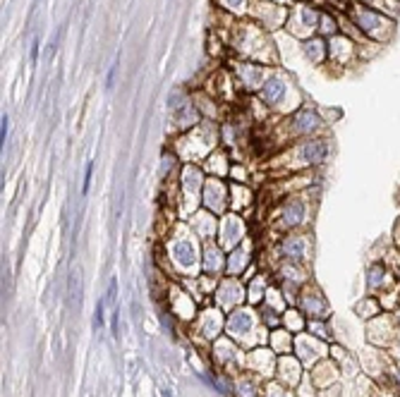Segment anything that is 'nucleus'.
<instances>
[{"label":"nucleus","mask_w":400,"mask_h":397,"mask_svg":"<svg viewBox=\"0 0 400 397\" xmlns=\"http://www.w3.org/2000/svg\"><path fill=\"white\" fill-rule=\"evenodd\" d=\"M398 381H400V371H398Z\"/></svg>","instance_id":"obj_4"},{"label":"nucleus","mask_w":400,"mask_h":397,"mask_svg":"<svg viewBox=\"0 0 400 397\" xmlns=\"http://www.w3.org/2000/svg\"><path fill=\"white\" fill-rule=\"evenodd\" d=\"M386 266L384 263H374L371 268H369V278H367V282H369V287L371 289H377L381 282H384V278H386Z\"/></svg>","instance_id":"obj_1"},{"label":"nucleus","mask_w":400,"mask_h":397,"mask_svg":"<svg viewBox=\"0 0 400 397\" xmlns=\"http://www.w3.org/2000/svg\"><path fill=\"white\" fill-rule=\"evenodd\" d=\"M249 323H252V319L247 316V313H235V316L230 319V328H233V330H237V333H240V330H247V328H249Z\"/></svg>","instance_id":"obj_2"},{"label":"nucleus","mask_w":400,"mask_h":397,"mask_svg":"<svg viewBox=\"0 0 400 397\" xmlns=\"http://www.w3.org/2000/svg\"><path fill=\"white\" fill-rule=\"evenodd\" d=\"M398 247H400V227H398Z\"/></svg>","instance_id":"obj_3"}]
</instances>
